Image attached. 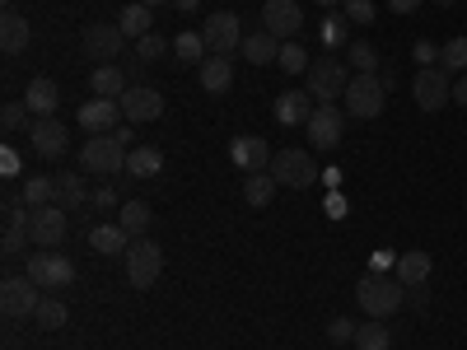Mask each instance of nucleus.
Instances as JSON below:
<instances>
[{
    "mask_svg": "<svg viewBox=\"0 0 467 350\" xmlns=\"http://www.w3.org/2000/svg\"><path fill=\"white\" fill-rule=\"evenodd\" d=\"M402 299H407V285L393 281V276H379V271L356 285V304L365 308L369 318H379V323H383V318H393L398 308H402Z\"/></svg>",
    "mask_w": 467,
    "mask_h": 350,
    "instance_id": "1",
    "label": "nucleus"
},
{
    "mask_svg": "<svg viewBox=\"0 0 467 350\" xmlns=\"http://www.w3.org/2000/svg\"><path fill=\"white\" fill-rule=\"evenodd\" d=\"M80 169L94 173V178L127 173V145L117 140L112 131H108V136H89V140L80 145Z\"/></svg>",
    "mask_w": 467,
    "mask_h": 350,
    "instance_id": "2",
    "label": "nucleus"
},
{
    "mask_svg": "<svg viewBox=\"0 0 467 350\" xmlns=\"http://www.w3.org/2000/svg\"><path fill=\"white\" fill-rule=\"evenodd\" d=\"M346 117H356V122H374V117L383 112L388 103V85L379 80V75H350L346 85Z\"/></svg>",
    "mask_w": 467,
    "mask_h": 350,
    "instance_id": "3",
    "label": "nucleus"
},
{
    "mask_svg": "<svg viewBox=\"0 0 467 350\" xmlns=\"http://www.w3.org/2000/svg\"><path fill=\"white\" fill-rule=\"evenodd\" d=\"M160 276H164V248L150 243V239H131V248H127V281H131V290H150Z\"/></svg>",
    "mask_w": 467,
    "mask_h": 350,
    "instance_id": "4",
    "label": "nucleus"
},
{
    "mask_svg": "<svg viewBox=\"0 0 467 350\" xmlns=\"http://www.w3.org/2000/svg\"><path fill=\"white\" fill-rule=\"evenodd\" d=\"M271 178H276L281 187H308V182H318L323 173H318V164H314V154L308 149H276L271 154V169H266Z\"/></svg>",
    "mask_w": 467,
    "mask_h": 350,
    "instance_id": "5",
    "label": "nucleus"
},
{
    "mask_svg": "<svg viewBox=\"0 0 467 350\" xmlns=\"http://www.w3.org/2000/svg\"><path fill=\"white\" fill-rule=\"evenodd\" d=\"M28 281L37 290H66L75 281V262L57 248H43V252H33L28 257Z\"/></svg>",
    "mask_w": 467,
    "mask_h": 350,
    "instance_id": "6",
    "label": "nucleus"
},
{
    "mask_svg": "<svg viewBox=\"0 0 467 350\" xmlns=\"http://www.w3.org/2000/svg\"><path fill=\"white\" fill-rule=\"evenodd\" d=\"M411 98L420 112H440L444 103H453V85H449V70L440 66H420L416 80H411Z\"/></svg>",
    "mask_w": 467,
    "mask_h": 350,
    "instance_id": "7",
    "label": "nucleus"
},
{
    "mask_svg": "<svg viewBox=\"0 0 467 350\" xmlns=\"http://www.w3.org/2000/svg\"><path fill=\"white\" fill-rule=\"evenodd\" d=\"M202 37H206V52H211V57L244 52V24H239V15H229V10H215V15L202 24Z\"/></svg>",
    "mask_w": 467,
    "mask_h": 350,
    "instance_id": "8",
    "label": "nucleus"
},
{
    "mask_svg": "<svg viewBox=\"0 0 467 350\" xmlns=\"http://www.w3.org/2000/svg\"><path fill=\"white\" fill-rule=\"evenodd\" d=\"M304 80H308V94H314L318 103H337V98L346 94V85H350V66H341V61L323 57V61L308 66Z\"/></svg>",
    "mask_w": 467,
    "mask_h": 350,
    "instance_id": "9",
    "label": "nucleus"
},
{
    "mask_svg": "<svg viewBox=\"0 0 467 350\" xmlns=\"http://www.w3.org/2000/svg\"><path fill=\"white\" fill-rule=\"evenodd\" d=\"M66 224H70V211L66 206H37L33 215H28V239L37 243V248H61L66 243Z\"/></svg>",
    "mask_w": 467,
    "mask_h": 350,
    "instance_id": "10",
    "label": "nucleus"
},
{
    "mask_svg": "<svg viewBox=\"0 0 467 350\" xmlns=\"http://www.w3.org/2000/svg\"><path fill=\"white\" fill-rule=\"evenodd\" d=\"M28 201H24V191H10L5 197V239H0V252L5 257H24V248L33 243L28 239Z\"/></svg>",
    "mask_w": 467,
    "mask_h": 350,
    "instance_id": "11",
    "label": "nucleus"
},
{
    "mask_svg": "<svg viewBox=\"0 0 467 350\" xmlns=\"http://www.w3.org/2000/svg\"><path fill=\"white\" fill-rule=\"evenodd\" d=\"M304 131H308V140H314L318 149H337L346 140V112L337 103H318Z\"/></svg>",
    "mask_w": 467,
    "mask_h": 350,
    "instance_id": "12",
    "label": "nucleus"
},
{
    "mask_svg": "<svg viewBox=\"0 0 467 350\" xmlns=\"http://www.w3.org/2000/svg\"><path fill=\"white\" fill-rule=\"evenodd\" d=\"M37 304H43V290H37L28 276H5V285H0V308H5V318H33Z\"/></svg>",
    "mask_w": 467,
    "mask_h": 350,
    "instance_id": "13",
    "label": "nucleus"
},
{
    "mask_svg": "<svg viewBox=\"0 0 467 350\" xmlns=\"http://www.w3.org/2000/svg\"><path fill=\"white\" fill-rule=\"evenodd\" d=\"M262 28H266L271 37H281V43H290V37L304 28L299 0H262Z\"/></svg>",
    "mask_w": 467,
    "mask_h": 350,
    "instance_id": "14",
    "label": "nucleus"
},
{
    "mask_svg": "<svg viewBox=\"0 0 467 350\" xmlns=\"http://www.w3.org/2000/svg\"><path fill=\"white\" fill-rule=\"evenodd\" d=\"M117 103H122V117H127L131 127H140V122H160V117H164V94H160V89H150V85H131Z\"/></svg>",
    "mask_w": 467,
    "mask_h": 350,
    "instance_id": "15",
    "label": "nucleus"
},
{
    "mask_svg": "<svg viewBox=\"0 0 467 350\" xmlns=\"http://www.w3.org/2000/svg\"><path fill=\"white\" fill-rule=\"evenodd\" d=\"M28 145L37 160H61L66 154V127L57 122V117H37V122L28 127Z\"/></svg>",
    "mask_w": 467,
    "mask_h": 350,
    "instance_id": "16",
    "label": "nucleus"
},
{
    "mask_svg": "<svg viewBox=\"0 0 467 350\" xmlns=\"http://www.w3.org/2000/svg\"><path fill=\"white\" fill-rule=\"evenodd\" d=\"M80 43H85V52H89L94 61H112L117 52L127 47V33L117 28V24H89Z\"/></svg>",
    "mask_w": 467,
    "mask_h": 350,
    "instance_id": "17",
    "label": "nucleus"
},
{
    "mask_svg": "<svg viewBox=\"0 0 467 350\" xmlns=\"http://www.w3.org/2000/svg\"><path fill=\"white\" fill-rule=\"evenodd\" d=\"M271 154H276V149H271L262 136H239V140L229 145V160L239 164L244 173H266L271 169Z\"/></svg>",
    "mask_w": 467,
    "mask_h": 350,
    "instance_id": "18",
    "label": "nucleus"
},
{
    "mask_svg": "<svg viewBox=\"0 0 467 350\" xmlns=\"http://www.w3.org/2000/svg\"><path fill=\"white\" fill-rule=\"evenodd\" d=\"M117 122H122V103L117 98H99L94 94V103L80 108V127L89 136H108V131H117Z\"/></svg>",
    "mask_w": 467,
    "mask_h": 350,
    "instance_id": "19",
    "label": "nucleus"
},
{
    "mask_svg": "<svg viewBox=\"0 0 467 350\" xmlns=\"http://www.w3.org/2000/svg\"><path fill=\"white\" fill-rule=\"evenodd\" d=\"M314 108H318V98L308 94V89H285V94L276 98V122H281V127H308Z\"/></svg>",
    "mask_w": 467,
    "mask_h": 350,
    "instance_id": "20",
    "label": "nucleus"
},
{
    "mask_svg": "<svg viewBox=\"0 0 467 350\" xmlns=\"http://www.w3.org/2000/svg\"><path fill=\"white\" fill-rule=\"evenodd\" d=\"M89 248H94L99 257H127L131 233H127L122 224H94V229H89Z\"/></svg>",
    "mask_w": 467,
    "mask_h": 350,
    "instance_id": "21",
    "label": "nucleus"
},
{
    "mask_svg": "<svg viewBox=\"0 0 467 350\" xmlns=\"http://www.w3.org/2000/svg\"><path fill=\"white\" fill-rule=\"evenodd\" d=\"M398 281L407 285V290H416V285H425L431 281V271H435V262H431V252H420V248H411V252H398Z\"/></svg>",
    "mask_w": 467,
    "mask_h": 350,
    "instance_id": "22",
    "label": "nucleus"
},
{
    "mask_svg": "<svg viewBox=\"0 0 467 350\" xmlns=\"http://www.w3.org/2000/svg\"><path fill=\"white\" fill-rule=\"evenodd\" d=\"M28 43H33L28 19H24V15H15V10H5V19H0V52H5V57H19Z\"/></svg>",
    "mask_w": 467,
    "mask_h": 350,
    "instance_id": "23",
    "label": "nucleus"
},
{
    "mask_svg": "<svg viewBox=\"0 0 467 350\" xmlns=\"http://www.w3.org/2000/svg\"><path fill=\"white\" fill-rule=\"evenodd\" d=\"M24 103H28V112H33V117H52V112H57V103H61L57 80H47V75H37V80H28Z\"/></svg>",
    "mask_w": 467,
    "mask_h": 350,
    "instance_id": "24",
    "label": "nucleus"
},
{
    "mask_svg": "<svg viewBox=\"0 0 467 350\" xmlns=\"http://www.w3.org/2000/svg\"><path fill=\"white\" fill-rule=\"evenodd\" d=\"M89 85H94V94L99 98H122L127 89H131V80H127V70L122 66H94V75H89Z\"/></svg>",
    "mask_w": 467,
    "mask_h": 350,
    "instance_id": "25",
    "label": "nucleus"
},
{
    "mask_svg": "<svg viewBox=\"0 0 467 350\" xmlns=\"http://www.w3.org/2000/svg\"><path fill=\"white\" fill-rule=\"evenodd\" d=\"M127 173H131V178H160V173H164V149L131 145V149H127Z\"/></svg>",
    "mask_w": 467,
    "mask_h": 350,
    "instance_id": "26",
    "label": "nucleus"
},
{
    "mask_svg": "<svg viewBox=\"0 0 467 350\" xmlns=\"http://www.w3.org/2000/svg\"><path fill=\"white\" fill-rule=\"evenodd\" d=\"M94 197H89V191H85V178L80 173H57V206H66L70 215L75 211H85Z\"/></svg>",
    "mask_w": 467,
    "mask_h": 350,
    "instance_id": "27",
    "label": "nucleus"
},
{
    "mask_svg": "<svg viewBox=\"0 0 467 350\" xmlns=\"http://www.w3.org/2000/svg\"><path fill=\"white\" fill-rule=\"evenodd\" d=\"M197 75H202V89H206V94H224V89L234 85V66H229V57H206V61L197 66Z\"/></svg>",
    "mask_w": 467,
    "mask_h": 350,
    "instance_id": "28",
    "label": "nucleus"
},
{
    "mask_svg": "<svg viewBox=\"0 0 467 350\" xmlns=\"http://www.w3.org/2000/svg\"><path fill=\"white\" fill-rule=\"evenodd\" d=\"M244 57H248L253 66H276V57H281V37H271L266 28H257L253 37H244Z\"/></svg>",
    "mask_w": 467,
    "mask_h": 350,
    "instance_id": "29",
    "label": "nucleus"
},
{
    "mask_svg": "<svg viewBox=\"0 0 467 350\" xmlns=\"http://www.w3.org/2000/svg\"><path fill=\"white\" fill-rule=\"evenodd\" d=\"M19 191H24L28 211H37V206H52V201H57V178H52V173H28Z\"/></svg>",
    "mask_w": 467,
    "mask_h": 350,
    "instance_id": "30",
    "label": "nucleus"
},
{
    "mask_svg": "<svg viewBox=\"0 0 467 350\" xmlns=\"http://www.w3.org/2000/svg\"><path fill=\"white\" fill-rule=\"evenodd\" d=\"M281 191V182L271 173H244V201L248 206H271V197Z\"/></svg>",
    "mask_w": 467,
    "mask_h": 350,
    "instance_id": "31",
    "label": "nucleus"
},
{
    "mask_svg": "<svg viewBox=\"0 0 467 350\" xmlns=\"http://www.w3.org/2000/svg\"><path fill=\"white\" fill-rule=\"evenodd\" d=\"M117 28H122L127 37H145V33H154V15H150V5H140V0H131V5L117 15Z\"/></svg>",
    "mask_w": 467,
    "mask_h": 350,
    "instance_id": "32",
    "label": "nucleus"
},
{
    "mask_svg": "<svg viewBox=\"0 0 467 350\" xmlns=\"http://www.w3.org/2000/svg\"><path fill=\"white\" fill-rule=\"evenodd\" d=\"M318 37H323V47L332 52V47H350L356 43V37H350V19L346 15H323V24H318Z\"/></svg>",
    "mask_w": 467,
    "mask_h": 350,
    "instance_id": "33",
    "label": "nucleus"
},
{
    "mask_svg": "<svg viewBox=\"0 0 467 350\" xmlns=\"http://www.w3.org/2000/svg\"><path fill=\"white\" fill-rule=\"evenodd\" d=\"M33 323L43 327V332H61L66 323H70V308L57 299V294H43V304H37V314H33Z\"/></svg>",
    "mask_w": 467,
    "mask_h": 350,
    "instance_id": "34",
    "label": "nucleus"
},
{
    "mask_svg": "<svg viewBox=\"0 0 467 350\" xmlns=\"http://www.w3.org/2000/svg\"><path fill=\"white\" fill-rule=\"evenodd\" d=\"M173 57L182 61V66H202L211 52H206V37L202 33H178L173 37Z\"/></svg>",
    "mask_w": 467,
    "mask_h": 350,
    "instance_id": "35",
    "label": "nucleus"
},
{
    "mask_svg": "<svg viewBox=\"0 0 467 350\" xmlns=\"http://www.w3.org/2000/svg\"><path fill=\"white\" fill-rule=\"evenodd\" d=\"M350 345H356V350H393V332L374 318V323L356 327V341H350Z\"/></svg>",
    "mask_w": 467,
    "mask_h": 350,
    "instance_id": "36",
    "label": "nucleus"
},
{
    "mask_svg": "<svg viewBox=\"0 0 467 350\" xmlns=\"http://www.w3.org/2000/svg\"><path fill=\"white\" fill-rule=\"evenodd\" d=\"M440 70H449V75H467V33L449 37V43L440 47Z\"/></svg>",
    "mask_w": 467,
    "mask_h": 350,
    "instance_id": "37",
    "label": "nucleus"
},
{
    "mask_svg": "<svg viewBox=\"0 0 467 350\" xmlns=\"http://www.w3.org/2000/svg\"><path fill=\"white\" fill-rule=\"evenodd\" d=\"M150 220H154V215H150V206H145V201H127V206H122V215H117V224H122V229L131 233V239H145Z\"/></svg>",
    "mask_w": 467,
    "mask_h": 350,
    "instance_id": "38",
    "label": "nucleus"
},
{
    "mask_svg": "<svg viewBox=\"0 0 467 350\" xmlns=\"http://www.w3.org/2000/svg\"><path fill=\"white\" fill-rule=\"evenodd\" d=\"M276 66H281L285 75H308V66H314V61H308V52H304V43H299V37H290V43H281V57H276Z\"/></svg>",
    "mask_w": 467,
    "mask_h": 350,
    "instance_id": "39",
    "label": "nucleus"
},
{
    "mask_svg": "<svg viewBox=\"0 0 467 350\" xmlns=\"http://www.w3.org/2000/svg\"><path fill=\"white\" fill-rule=\"evenodd\" d=\"M346 66L356 70V75H379V52H374L369 43H360V37H356V43L346 47Z\"/></svg>",
    "mask_w": 467,
    "mask_h": 350,
    "instance_id": "40",
    "label": "nucleus"
},
{
    "mask_svg": "<svg viewBox=\"0 0 467 350\" xmlns=\"http://www.w3.org/2000/svg\"><path fill=\"white\" fill-rule=\"evenodd\" d=\"M169 52H173V43H164L160 33L136 37V57H140V61H160V57H169Z\"/></svg>",
    "mask_w": 467,
    "mask_h": 350,
    "instance_id": "41",
    "label": "nucleus"
},
{
    "mask_svg": "<svg viewBox=\"0 0 467 350\" xmlns=\"http://www.w3.org/2000/svg\"><path fill=\"white\" fill-rule=\"evenodd\" d=\"M341 15L350 19V28H365V24H374V0H346Z\"/></svg>",
    "mask_w": 467,
    "mask_h": 350,
    "instance_id": "42",
    "label": "nucleus"
},
{
    "mask_svg": "<svg viewBox=\"0 0 467 350\" xmlns=\"http://www.w3.org/2000/svg\"><path fill=\"white\" fill-rule=\"evenodd\" d=\"M24 117H28V103H24V98H19V103H5V112H0V127H5V131H19Z\"/></svg>",
    "mask_w": 467,
    "mask_h": 350,
    "instance_id": "43",
    "label": "nucleus"
},
{
    "mask_svg": "<svg viewBox=\"0 0 467 350\" xmlns=\"http://www.w3.org/2000/svg\"><path fill=\"white\" fill-rule=\"evenodd\" d=\"M327 341H337V345L356 341V323H350V318H332V323H327Z\"/></svg>",
    "mask_w": 467,
    "mask_h": 350,
    "instance_id": "44",
    "label": "nucleus"
},
{
    "mask_svg": "<svg viewBox=\"0 0 467 350\" xmlns=\"http://www.w3.org/2000/svg\"><path fill=\"white\" fill-rule=\"evenodd\" d=\"M89 206H94V211H112V206H117V191L103 182V187L94 191V201H89Z\"/></svg>",
    "mask_w": 467,
    "mask_h": 350,
    "instance_id": "45",
    "label": "nucleus"
},
{
    "mask_svg": "<svg viewBox=\"0 0 467 350\" xmlns=\"http://www.w3.org/2000/svg\"><path fill=\"white\" fill-rule=\"evenodd\" d=\"M416 61H420V66H435V61H440V47H435V43H416Z\"/></svg>",
    "mask_w": 467,
    "mask_h": 350,
    "instance_id": "46",
    "label": "nucleus"
},
{
    "mask_svg": "<svg viewBox=\"0 0 467 350\" xmlns=\"http://www.w3.org/2000/svg\"><path fill=\"white\" fill-rule=\"evenodd\" d=\"M383 5L393 10V15H411V10H420V5H425V0H383Z\"/></svg>",
    "mask_w": 467,
    "mask_h": 350,
    "instance_id": "47",
    "label": "nucleus"
},
{
    "mask_svg": "<svg viewBox=\"0 0 467 350\" xmlns=\"http://www.w3.org/2000/svg\"><path fill=\"white\" fill-rule=\"evenodd\" d=\"M0 169H5V178H15V173H19V154L5 149V154H0Z\"/></svg>",
    "mask_w": 467,
    "mask_h": 350,
    "instance_id": "48",
    "label": "nucleus"
},
{
    "mask_svg": "<svg viewBox=\"0 0 467 350\" xmlns=\"http://www.w3.org/2000/svg\"><path fill=\"white\" fill-rule=\"evenodd\" d=\"M453 103L467 108V75H458V80H453Z\"/></svg>",
    "mask_w": 467,
    "mask_h": 350,
    "instance_id": "49",
    "label": "nucleus"
},
{
    "mask_svg": "<svg viewBox=\"0 0 467 350\" xmlns=\"http://www.w3.org/2000/svg\"><path fill=\"white\" fill-rule=\"evenodd\" d=\"M388 266H398V257H393V252H388V248H383V252L374 257V271H379V276H383V271H388Z\"/></svg>",
    "mask_w": 467,
    "mask_h": 350,
    "instance_id": "50",
    "label": "nucleus"
},
{
    "mask_svg": "<svg viewBox=\"0 0 467 350\" xmlns=\"http://www.w3.org/2000/svg\"><path fill=\"white\" fill-rule=\"evenodd\" d=\"M112 136H117V140H122V145H131V140H136V127H131V122H127V127H117V131H112Z\"/></svg>",
    "mask_w": 467,
    "mask_h": 350,
    "instance_id": "51",
    "label": "nucleus"
},
{
    "mask_svg": "<svg viewBox=\"0 0 467 350\" xmlns=\"http://www.w3.org/2000/svg\"><path fill=\"white\" fill-rule=\"evenodd\" d=\"M327 215H332V220H341V215H346V201H341V197H332V201H327Z\"/></svg>",
    "mask_w": 467,
    "mask_h": 350,
    "instance_id": "52",
    "label": "nucleus"
},
{
    "mask_svg": "<svg viewBox=\"0 0 467 350\" xmlns=\"http://www.w3.org/2000/svg\"><path fill=\"white\" fill-rule=\"evenodd\" d=\"M173 5H178L182 15H192V10H197V5H202V0H173Z\"/></svg>",
    "mask_w": 467,
    "mask_h": 350,
    "instance_id": "53",
    "label": "nucleus"
},
{
    "mask_svg": "<svg viewBox=\"0 0 467 350\" xmlns=\"http://www.w3.org/2000/svg\"><path fill=\"white\" fill-rule=\"evenodd\" d=\"M318 5H323V10H341V5H346V0H318Z\"/></svg>",
    "mask_w": 467,
    "mask_h": 350,
    "instance_id": "54",
    "label": "nucleus"
},
{
    "mask_svg": "<svg viewBox=\"0 0 467 350\" xmlns=\"http://www.w3.org/2000/svg\"><path fill=\"white\" fill-rule=\"evenodd\" d=\"M140 5H150V10H154V5H164V0H140Z\"/></svg>",
    "mask_w": 467,
    "mask_h": 350,
    "instance_id": "55",
    "label": "nucleus"
},
{
    "mask_svg": "<svg viewBox=\"0 0 467 350\" xmlns=\"http://www.w3.org/2000/svg\"><path fill=\"white\" fill-rule=\"evenodd\" d=\"M435 5H440V10H444V5H453V0H435Z\"/></svg>",
    "mask_w": 467,
    "mask_h": 350,
    "instance_id": "56",
    "label": "nucleus"
}]
</instances>
